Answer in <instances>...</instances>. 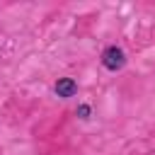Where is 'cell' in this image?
<instances>
[{
    "label": "cell",
    "instance_id": "cell-1",
    "mask_svg": "<svg viewBox=\"0 0 155 155\" xmlns=\"http://www.w3.org/2000/svg\"><path fill=\"white\" fill-rule=\"evenodd\" d=\"M102 65H104L107 70H111V73L121 70V68L126 65V56H124V51H121L119 46H107L104 53H102Z\"/></svg>",
    "mask_w": 155,
    "mask_h": 155
},
{
    "label": "cell",
    "instance_id": "cell-2",
    "mask_svg": "<svg viewBox=\"0 0 155 155\" xmlns=\"http://www.w3.org/2000/svg\"><path fill=\"white\" fill-rule=\"evenodd\" d=\"M56 94L58 97H63V99H68V97H75V92H78V82L73 80V78H61L58 82H56Z\"/></svg>",
    "mask_w": 155,
    "mask_h": 155
},
{
    "label": "cell",
    "instance_id": "cell-3",
    "mask_svg": "<svg viewBox=\"0 0 155 155\" xmlns=\"http://www.w3.org/2000/svg\"><path fill=\"white\" fill-rule=\"evenodd\" d=\"M78 116H80V119H87V116H90V107H87V104H80V107H78Z\"/></svg>",
    "mask_w": 155,
    "mask_h": 155
}]
</instances>
